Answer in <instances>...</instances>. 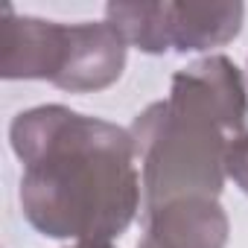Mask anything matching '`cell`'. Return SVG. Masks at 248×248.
<instances>
[{
    "label": "cell",
    "mask_w": 248,
    "mask_h": 248,
    "mask_svg": "<svg viewBox=\"0 0 248 248\" xmlns=\"http://www.w3.org/2000/svg\"><path fill=\"white\" fill-rule=\"evenodd\" d=\"M138 248H146V245H143V242H138Z\"/></svg>",
    "instance_id": "8"
},
{
    "label": "cell",
    "mask_w": 248,
    "mask_h": 248,
    "mask_svg": "<svg viewBox=\"0 0 248 248\" xmlns=\"http://www.w3.org/2000/svg\"><path fill=\"white\" fill-rule=\"evenodd\" d=\"M143 210L175 199H219L231 143L248 132V88L228 56H204L172 76L170 96L143 108L129 126Z\"/></svg>",
    "instance_id": "2"
},
{
    "label": "cell",
    "mask_w": 248,
    "mask_h": 248,
    "mask_svg": "<svg viewBox=\"0 0 248 248\" xmlns=\"http://www.w3.org/2000/svg\"><path fill=\"white\" fill-rule=\"evenodd\" d=\"M105 21L146 56L204 53L233 41L245 21L242 3H108Z\"/></svg>",
    "instance_id": "4"
},
{
    "label": "cell",
    "mask_w": 248,
    "mask_h": 248,
    "mask_svg": "<svg viewBox=\"0 0 248 248\" xmlns=\"http://www.w3.org/2000/svg\"><path fill=\"white\" fill-rule=\"evenodd\" d=\"M228 178H233V184L248 196V132L239 135L231 143V152H228Z\"/></svg>",
    "instance_id": "6"
},
{
    "label": "cell",
    "mask_w": 248,
    "mask_h": 248,
    "mask_svg": "<svg viewBox=\"0 0 248 248\" xmlns=\"http://www.w3.org/2000/svg\"><path fill=\"white\" fill-rule=\"evenodd\" d=\"M24 164L18 202L24 219L50 239L111 242L143 204L132 132L67 105H35L9 126Z\"/></svg>",
    "instance_id": "1"
},
{
    "label": "cell",
    "mask_w": 248,
    "mask_h": 248,
    "mask_svg": "<svg viewBox=\"0 0 248 248\" xmlns=\"http://www.w3.org/2000/svg\"><path fill=\"white\" fill-rule=\"evenodd\" d=\"M231 222L219 199H175L146 210V248H225Z\"/></svg>",
    "instance_id": "5"
},
{
    "label": "cell",
    "mask_w": 248,
    "mask_h": 248,
    "mask_svg": "<svg viewBox=\"0 0 248 248\" xmlns=\"http://www.w3.org/2000/svg\"><path fill=\"white\" fill-rule=\"evenodd\" d=\"M70 248H114L111 242H73Z\"/></svg>",
    "instance_id": "7"
},
{
    "label": "cell",
    "mask_w": 248,
    "mask_h": 248,
    "mask_svg": "<svg viewBox=\"0 0 248 248\" xmlns=\"http://www.w3.org/2000/svg\"><path fill=\"white\" fill-rule=\"evenodd\" d=\"M3 79H44L70 93L111 88L126 70L129 44L108 21H44L3 6Z\"/></svg>",
    "instance_id": "3"
}]
</instances>
